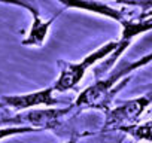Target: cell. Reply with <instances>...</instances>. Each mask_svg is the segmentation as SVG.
I'll list each match as a JSON object with an SVG mask.
<instances>
[{
    "mask_svg": "<svg viewBox=\"0 0 152 143\" xmlns=\"http://www.w3.org/2000/svg\"><path fill=\"white\" fill-rule=\"evenodd\" d=\"M11 5H15V6H21V8H26L31 12L33 15V24H31V28L27 34V37L21 42L24 46H42L45 43V39L48 36V31L51 28V24L55 21L57 17H52L51 20L45 21L40 18L39 15V11L36 8V5L33 3H26V2H12Z\"/></svg>",
    "mask_w": 152,
    "mask_h": 143,
    "instance_id": "5",
    "label": "cell"
},
{
    "mask_svg": "<svg viewBox=\"0 0 152 143\" xmlns=\"http://www.w3.org/2000/svg\"><path fill=\"white\" fill-rule=\"evenodd\" d=\"M152 61V52L151 54H148V55H145V57H142L139 61H134V63H131L130 66H127L125 69H122L119 73H115V75H112V76H109V78H106L104 81L110 85V87H113L115 84H116V81H119L122 76H125V75H128V73H131V72H134V70H137L139 67H143V66H146V64H149Z\"/></svg>",
    "mask_w": 152,
    "mask_h": 143,
    "instance_id": "7",
    "label": "cell"
},
{
    "mask_svg": "<svg viewBox=\"0 0 152 143\" xmlns=\"http://www.w3.org/2000/svg\"><path fill=\"white\" fill-rule=\"evenodd\" d=\"M149 103H151V100L148 97H140V98H133V100L112 109L106 118V128L119 127L122 130V128L131 127V124L137 122L139 116L143 113V110L148 107Z\"/></svg>",
    "mask_w": 152,
    "mask_h": 143,
    "instance_id": "2",
    "label": "cell"
},
{
    "mask_svg": "<svg viewBox=\"0 0 152 143\" xmlns=\"http://www.w3.org/2000/svg\"><path fill=\"white\" fill-rule=\"evenodd\" d=\"M118 40H112L104 43L103 46L97 48L94 52L88 54L85 58H82L79 63H60L61 64V70H60V76L55 81V84L52 85L54 91L58 93H64L69 90H73L75 87H78V84L84 79L87 69L91 67L93 64H96L100 60H104L106 57H109L112 52H115L118 49Z\"/></svg>",
    "mask_w": 152,
    "mask_h": 143,
    "instance_id": "1",
    "label": "cell"
},
{
    "mask_svg": "<svg viewBox=\"0 0 152 143\" xmlns=\"http://www.w3.org/2000/svg\"><path fill=\"white\" fill-rule=\"evenodd\" d=\"M33 131H39L36 128L31 127H26V125H11V127H3L0 128V140L12 137V136H18V134H27V133H33Z\"/></svg>",
    "mask_w": 152,
    "mask_h": 143,
    "instance_id": "9",
    "label": "cell"
},
{
    "mask_svg": "<svg viewBox=\"0 0 152 143\" xmlns=\"http://www.w3.org/2000/svg\"><path fill=\"white\" fill-rule=\"evenodd\" d=\"M124 131L130 133L134 139L137 140H146V142H152V119L140 124V125H134V127H127L122 128Z\"/></svg>",
    "mask_w": 152,
    "mask_h": 143,
    "instance_id": "8",
    "label": "cell"
},
{
    "mask_svg": "<svg viewBox=\"0 0 152 143\" xmlns=\"http://www.w3.org/2000/svg\"><path fill=\"white\" fill-rule=\"evenodd\" d=\"M69 112V107H46V109H33V110H27L24 113H20L14 118V121L17 119V122H23L26 124V127H31L36 130H42V128H52L66 113Z\"/></svg>",
    "mask_w": 152,
    "mask_h": 143,
    "instance_id": "4",
    "label": "cell"
},
{
    "mask_svg": "<svg viewBox=\"0 0 152 143\" xmlns=\"http://www.w3.org/2000/svg\"><path fill=\"white\" fill-rule=\"evenodd\" d=\"M112 87L107 85L106 81H100L91 87H88L81 96L76 98V106L78 107H93V109H104L109 104Z\"/></svg>",
    "mask_w": 152,
    "mask_h": 143,
    "instance_id": "6",
    "label": "cell"
},
{
    "mask_svg": "<svg viewBox=\"0 0 152 143\" xmlns=\"http://www.w3.org/2000/svg\"><path fill=\"white\" fill-rule=\"evenodd\" d=\"M54 88L48 87L39 91H33V93H27V94H17V96H3L0 98L2 104H5L6 107L15 109V110H30L33 107L37 106H57L58 100L54 98L52 96Z\"/></svg>",
    "mask_w": 152,
    "mask_h": 143,
    "instance_id": "3",
    "label": "cell"
}]
</instances>
